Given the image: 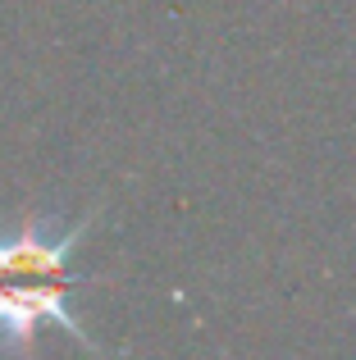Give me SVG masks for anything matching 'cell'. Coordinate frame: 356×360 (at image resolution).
<instances>
[{"instance_id":"cell-1","label":"cell","mask_w":356,"mask_h":360,"mask_svg":"<svg viewBox=\"0 0 356 360\" xmlns=\"http://www.w3.org/2000/svg\"><path fill=\"white\" fill-rule=\"evenodd\" d=\"M78 283H46V278H0V342L9 352H27L42 324H55L91 347L82 324L69 315V292Z\"/></svg>"}]
</instances>
